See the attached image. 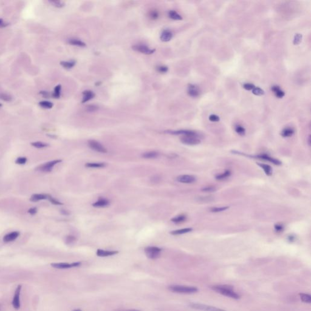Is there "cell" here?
I'll use <instances>...</instances> for the list:
<instances>
[{
    "label": "cell",
    "instance_id": "obj_2",
    "mask_svg": "<svg viewBox=\"0 0 311 311\" xmlns=\"http://www.w3.org/2000/svg\"><path fill=\"white\" fill-rule=\"evenodd\" d=\"M232 152L234 154H240V155H242V156H246L252 157V158L264 160V161L270 162L271 163H272L273 164H274V165H281V163H282L280 161H279L278 159H275L274 157H271V156H270L269 155H268L267 154H261L256 155V156H251V155L246 154L245 153H240V152H235V151H233Z\"/></svg>",
    "mask_w": 311,
    "mask_h": 311
},
{
    "label": "cell",
    "instance_id": "obj_52",
    "mask_svg": "<svg viewBox=\"0 0 311 311\" xmlns=\"http://www.w3.org/2000/svg\"><path fill=\"white\" fill-rule=\"evenodd\" d=\"M97 107L96 106H88V111H90V112H92V111H96L97 109Z\"/></svg>",
    "mask_w": 311,
    "mask_h": 311
},
{
    "label": "cell",
    "instance_id": "obj_56",
    "mask_svg": "<svg viewBox=\"0 0 311 311\" xmlns=\"http://www.w3.org/2000/svg\"><path fill=\"white\" fill-rule=\"evenodd\" d=\"M61 213H62V214L65 215H69V213H68L67 211H66V210H61Z\"/></svg>",
    "mask_w": 311,
    "mask_h": 311
},
{
    "label": "cell",
    "instance_id": "obj_48",
    "mask_svg": "<svg viewBox=\"0 0 311 311\" xmlns=\"http://www.w3.org/2000/svg\"><path fill=\"white\" fill-rule=\"evenodd\" d=\"M209 120L211 122H217L219 121L220 118H219V117L218 116V115H215V114H212L209 116Z\"/></svg>",
    "mask_w": 311,
    "mask_h": 311
},
{
    "label": "cell",
    "instance_id": "obj_29",
    "mask_svg": "<svg viewBox=\"0 0 311 311\" xmlns=\"http://www.w3.org/2000/svg\"><path fill=\"white\" fill-rule=\"evenodd\" d=\"M76 61L74 60H71L68 61H61L60 65L66 69H71L73 68L75 65Z\"/></svg>",
    "mask_w": 311,
    "mask_h": 311
},
{
    "label": "cell",
    "instance_id": "obj_35",
    "mask_svg": "<svg viewBox=\"0 0 311 311\" xmlns=\"http://www.w3.org/2000/svg\"><path fill=\"white\" fill-rule=\"evenodd\" d=\"M49 3H51L52 6H54L56 7L61 8L65 6V3L62 1H59V0H51V1H49Z\"/></svg>",
    "mask_w": 311,
    "mask_h": 311
},
{
    "label": "cell",
    "instance_id": "obj_55",
    "mask_svg": "<svg viewBox=\"0 0 311 311\" xmlns=\"http://www.w3.org/2000/svg\"><path fill=\"white\" fill-rule=\"evenodd\" d=\"M7 24H6L4 23L3 22V20L2 19H0V28L1 27H4V26H6Z\"/></svg>",
    "mask_w": 311,
    "mask_h": 311
},
{
    "label": "cell",
    "instance_id": "obj_12",
    "mask_svg": "<svg viewBox=\"0 0 311 311\" xmlns=\"http://www.w3.org/2000/svg\"><path fill=\"white\" fill-rule=\"evenodd\" d=\"M21 289V286L19 285L16 288V289L15 291V292L14 299H13L12 304H13V306H14V308L15 309H18L20 308V295Z\"/></svg>",
    "mask_w": 311,
    "mask_h": 311
},
{
    "label": "cell",
    "instance_id": "obj_25",
    "mask_svg": "<svg viewBox=\"0 0 311 311\" xmlns=\"http://www.w3.org/2000/svg\"><path fill=\"white\" fill-rule=\"evenodd\" d=\"M159 153L156 152H145L142 154V157L145 159H155L159 156Z\"/></svg>",
    "mask_w": 311,
    "mask_h": 311
},
{
    "label": "cell",
    "instance_id": "obj_5",
    "mask_svg": "<svg viewBox=\"0 0 311 311\" xmlns=\"http://www.w3.org/2000/svg\"><path fill=\"white\" fill-rule=\"evenodd\" d=\"M61 161H62L61 160L57 159V160H54V161H52L50 162H46V163L42 164V165L38 167L36 170L42 172H46V173L51 172L52 170L54 167L55 165H57V163H60Z\"/></svg>",
    "mask_w": 311,
    "mask_h": 311
},
{
    "label": "cell",
    "instance_id": "obj_49",
    "mask_svg": "<svg viewBox=\"0 0 311 311\" xmlns=\"http://www.w3.org/2000/svg\"><path fill=\"white\" fill-rule=\"evenodd\" d=\"M243 88L246 90L250 91V90H254V89L255 88V86L254 85H253V84H251V83H245V84H244Z\"/></svg>",
    "mask_w": 311,
    "mask_h": 311
},
{
    "label": "cell",
    "instance_id": "obj_14",
    "mask_svg": "<svg viewBox=\"0 0 311 311\" xmlns=\"http://www.w3.org/2000/svg\"><path fill=\"white\" fill-rule=\"evenodd\" d=\"M188 94L190 97H197L200 95V89L198 86L195 85H192V84H190L188 86Z\"/></svg>",
    "mask_w": 311,
    "mask_h": 311
},
{
    "label": "cell",
    "instance_id": "obj_13",
    "mask_svg": "<svg viewBox=\"0 0 311 311\" xmlns=\"http://www.w3.org/2000/svg\"><path fill=\"white\" fill-rule=\"evenodd\" d=\"M166 132L173 135H183L184 136H196L198 133L190 130H177V131H167Z\"/></svg>",
    "mask_w": 311,
    "mask_h": 311
},
{
    "label": "cell",
    "instance_id": "obj_18",
    "mask_svg": "<svg viewBox=\"0 0 311 311\" xmlns=\"http://www.w3.org/2000/svg\"><path fill=\"white\" fill-rule=\"evenodd\" d=\"M83 99H82L83 103H86V102L92 99L95 97L94 93L90 90H86L85 91H83Z\"/></svg>",
    "mask_w": 311,
    "mask_h": 311
},
{
    "label": "cell",
    "instance_id": "obj_20",
    "mask_svg": "<svg viewBox=\"0 0 311 311\" xmlns=\"http://www.w3.org/2000/svg\"><path fill=\"white\" fill-rule=\"evenodd\" d=\"M271 90L273 92L275 96H276L277 98L281 99L284 96H285V92H284L283 91H282L280 89V88H279V86L277 85L273 86L272 88H271Z\"/></svg>",
    "mask_w": 311,
    "mask_h": 311
},
{
    "label": "cell",
    "instance_id": "obj_34",
    "mask_svg": "<svg viewBox=\"0 0 311 311\" xmlns=\"http://www.w3.org/2000/svg\"><path fill=\"white\" fill-rule=\"evenodd\" d=\"M300 297L301 301L304 302V303H311V297L309 294H300Z\"/></svg>",
    "mask_w": 311,
    "mask_h": 311
},
{
    "label": "cell",
    "instance_id": "obj_22",
    "mask_svg": "<svg viewBox=\"0 0 311 311\" xmlns=\"http://www.w3.org/2000/svg\"><path fill=\"white\" fill-rule=\"evenodd\" d=\"M48 195L44 194H34L32 195L30 198V201L32 202H37L41 200H44L47 199Z\"/></svg>",
    "mask_w": 311,
    "mask_h": 311
},
{
    "label": "cell",
    "instance_id": "obj_60",
    "mask_svg": "<svg viewBox=\"0 0 311 311\" xmlns=\"http://www.w3.org/2000/svg\"><path fill=\"white\" fill-rule=\"evenodd\" d=\"M1 106H2V104H1V103H0V108H1Z\"/></svg>",
    "mask_w": 311,
    "mask_h": 311
},
{
    "label": "cell",
    "instance_id": "obj_28",
    "mask_svg": "<svg viewBox=\"0 0 311 311\" xmlns=\"http://www.w3.org/2000/svg\"><path fill=\"white\" fill-rule=\"evenodd\" d=\"M68 43L71 45L77 46L79 47H85L86 46V44L82 41L79 40L77 39H70L68 40Z\"/></svg>",
    "mask_w": 311,
    "mask_h": 311
},
{
    "label": "cell",
    "instance_id": "obj_53",
    "mask_svg": "<svg viewBox=\"0 0 311 311\" xmlns=\"http://www.w3.org/2000/svg\"><path fill=\"white\" fill-rule=\"evenodd\" d=\"M287 239L289 242H294L295 239V237L294 236V235H289L287 238Z\"/></svg>",
    "mask_w": 311,
    "mask_h": 311
},
{
    "label": "cell",
    "instance_id": "obj_10",
    "mask_svg": "<svg viewBox=\"0 0 311 311\" xmlns=\"http://www.w3.org/2000/svg\"><path fill=\"white\" fill-rule=\"evenodd\" d=\"M132 49L134 51H136L137 52H139L142 54H146V55H150L152 54L155 52V49H151L147 46L142 45V44H139V45H135L132 46Z\"/></svg>",
    "mask_w": 311,
    "mask_h": 311
},
{
    "label": "cell",
    "instance_id": "obj_6",
    "mask_svg": "<svg viewBox=\"0 0 311 311\" xmlns=\"http://www.w3.org/2000/svg\"><path fill=\"white\" fill-rule=\"evenodd\" d=\"M181 141L183 144L188 145H196L201 143L198 135L184 136L181 138Z\"/></svg>",
    "mask_w": 311,
    "mask_h": 311
},
{
    "label": "cell",
    "instance_id": "obj_32",
    "mask_svg": "<svg viewBox=\"0 0 311 311\" xmlns=\"http://www.w3.org/2000/svg\"><path fill=\"white\" fill-rule=\"evenodd\" d=\"M31 145H32L33 146H34V147L37 148H44L47 147V146H49L47 144L44 143V142H32V143H31Z\"/></svg>",
    "mask_w": 311,
    "mask_h": 311
},
{
    "label": "cell",
    "instance_id": "obj_9",
    "mask_svg": "<svg viewBox=\"0 0 311 311\" xmlns=\"http://www.w3.org/2000/svg\"><path fill=\"white\" fill-rule=\"evenodd\" d=\"M82 264L80 262H76V263H72L71 264L66 263H52L51 264V266L55 269H69L75 267H78Z\"/></svg>",
    "mask_w": 311,
    "mask_h": 311
},
{
    "label": "cell",
    "instance_id": "obj_23",
    "mask_svg": "<svg viewBox=\"0 0 311 311\" xmlns=\"http://www.w3.org/2000/svg\"><path fill=\"white\" fill-rule=\"evenodd\" d=\"M258 165L260 166L263 169L265 173V174L268 176H271L272 174V168L269 165L265 163H257Z\"/></svg>",
    "mask_w": 311,
    "mask_h": 311
},
{
    "label": "cell",
    "instance_id": "obj_54",
    "mask_svg": "<svg viewBox=\"0 0 311 311\" xmlns=\"http://www.w3.org/2000/svg\"><path fill=\"white\" fill-rule=\"evenodd\" d=\"M40 93V94L42 95V96H43V97H47L49 96V94H48V92H46V91H41Z\"/></svg>",
    "mask_w": 311,
    "mask_h": 311
},
{
    "label": "cell",
    "instance_id": "obj_43",
    "mask_svg": "<svg viewBox=\"0 0 311 311\" xmlns=\"http://www.w3.org/2000/svg\"><path fill=\"white\" fill-rule=\"evenodd\" d=\"M0 99L5 101H11L12 100V97L9 94H4V93H1L0 94Z\"/></svg>",
    "mask_w": 311,
    "mask_h": 311
},
{
    "label": "cell",
    "instance_id": "obj_31",
    "mask_svg": "<svg viewBox=\"0 0 311 311\" xmlns=\"http://www.w3.org/2000/svg\"><path fill=\"white\" fill-rule=\"evenodd\" d=\"M231 175V171L230 170H226L224 173H221V174L217 175L216 176V179L217 180H224L227 178H228Z\"/></svg>",
    "mask_w": 311,
    "mask_h": 311
},
{
    "label": "cell",
    "instance_id": "obj_40",
    "mask_svg": "<svg viewBox=\"0 0 311 311\" xmlns=\"http://www.w3.org/2000/svg\"><path fill=\"white\" fill-rule=\"evenodd\" d=\"M252 93L255 96H263L264 94V91L259 87H255L252 90Z\"/></svg>",
    "mask_w": 311,
    "mask_h": 311
},
{
    "label": "cell",
    "instance_id": "obj_45",
    "mask_svg": "<svg viewBox=\"0 0 311 311\" xmlns=\"http://www.w3.org/2000/svg\"><path fill=\"white\" fill-rule=\"evenodd\" d=\"M76 241V238L72 235H69L65 238V242L67 244H71Z\"/></svg>",
    "mask_w": 311,
    "mask_h": 311
},
{
    "label": "cell",
    "instance_id": "obj_57",
    "mask_svg": "<svg viewBox=\"0 0 311 311\" xmlns=\"http://www.w3.org/2000/svg\"><path fill=\"white\" fill-rule=\"evenodd\" d=\"M116 311H140L139 310H136V309H131V310H116Z\"/></svg>",
    "mask_w": 311,
    "mask_h": 311
},
{
    "label": "cell",
    "instance_id": "obj_8",
    "mask_svg": "<svg viewBox=\"0 0 311 311\" xmlns=\"http://www.w3.org/2000/svg\"><path fill=\"white\" fill-rule=\"evenodd\" d=\"M88 146L92 150L96 151L97 152L101 153H106L107 150L106 148L102 145L99 142L94 140H91L88 141Z\"/></svg>",
    "mask_w": 311,
    "mask_h": 311
},
{
    "label": "cell",
    "instance_id": "obj_1",
    "mask_svg": "<svg viewBox=\"0 0 311 311\" xmlns=\"http://www.w3.org/2000/svg\"><path fill=\"white\" fill-rule=\"evenodd\" d=\"M213 290L215 291L216 292L219 293L221 295H223L227 297H229L232 298L233 299H239L240 298V296L238 294H237L236 292H235L233 291V289L232 286H227V285H223V286H214L211 287Z\"/></svg>",
    "mask_w": 311,
    "mask_h": 311
},
{
    "label": "cell",
    "instance_id": "obj_46",
    "mask_svg": "<svg viewBox=\"0 0 311 311\" xmlns=\"http://www.w3.org/2000/svg\"><path fill=\"white\" fill-rule=\"evenodd\" d=\"M26 162H27V158L26 157H19L15 161V163L16 164H19V165H24Z\"/></svg>",
    "mask_w": 311,
    "mask_h": 311
},
{
    "label": "cell",
    "instance_id": "obj_16",
    "mask_svg": "<svg viewBox=\"0 0 311 311\" xmlns=\"http://www.w3.org/2000/svg\"><path fill=\"white\" fill-rule=\"evenodd\" d=\"M119 253L118 251L115 250H104L102 249H98L97 250L96 254L98 256L100 257H106L109 256H113L116 255Z\"/></svg>",
    "mask_w": 311,
    "mask_h": 311
},
{
    "label": "cell",
    "instance_id": "obj_30",
    "mask_svg": "<svg viewBox=\"0 0 311 311\" xmlns=\"http://www.w3.org/2000/svg\"><path fill=\"white\" fill-rule=\"evenodd\" d=\"M168 16L171 19L173 20H183V17H182L178 13L176 12L175 11H171L168 13Z\"/></svg>",
    "mask_w": 311,
    "mask_h": 311
},
{
    "label": "cell",
    "instance_id": "obj_47",
    "mask_svg": "<svg viewBox=\"0 0 311 311\" xmlns=\"http://www.w3.org/2000/svg\"><path fill=\"white\" fill-rule=\"evenodd\" d=\"M149 15H150V17L152 20H156L157 18L159 17V13L157 11H156V10L153 11H153H152L150 12Z\"/></svg>",
    "mask_w": 311,
    "mask_h": 311
},
{
    "label": "cell",
    "instance_id": "obj_26",
    "mask_svg": "<svg viewBox=\"0 0 311 311\" xmlns=\"http://www.w3.org/2000/svg\"><path fill=\"white\" fill-rule=\"evenodd\" d=\"M192 230H193V229H192V228H185V229H182L173 230V231H172V232H170V233H171V235H183V234H185V233H188V232H192Z\"/></svg>",
    "mask_w": 311,
    "mask_h": 311
},
{
    "label": "cell",
    "instance_id": "obj_42",
    "mask_svg": "<svg viewBox=\"0 0 311 311\" xmlns=\"http://www.w3.org/2000/svg\"><path fill=\"white\" fill-rule=\"evenodd\" d=\"M274 229H275V231L277 233H281L283 232V230L284 229V226L283 225V224H280V223H278V224H275L274 225Z\"/></svg>",
    "mask_w": 311,
    "mask_h": 311
},
{
    "label": "cell",
    "instance_id": "obj_37",
    "mask_svg": "<svg viewBox=\"0 0 311 311\" xmlns=\"http://www.w3.org/2000/svg\"><path fill=\"white\" fill-rule=\"evenodd\" d=\"M61 89V85H57V86H55V89H54V93H53V94H52V96L54 97V98H55V99H59V97H60Z\"/></svg>",
    "mask_w": 311,
    "mask_h": 311
},
{
    "label": "cell",
    "instance_id": "obj_50",
    "mask_svg": "<svg viewBox=\"0 0 311 311\" xmlns=\"http://www.w3.org/2000/svg\"><path fill=\"white\" fill-rule=\"evenodd\" d=\"M157 71H159V72L166 73L168 71V67H167V66H159L157 68Z\"/></svg>",
    "mask_w": 311,
    "mask_h": 311
},
{
    "label": "cell",
    "instance_id": "obj_11",
    "mask_svg": "<svg viewBox=\"0 0 311 311\" xmlns=\"http://www.w3.org/2000/svg\"><path fill=\"white\" fill-rule=\"evenodd\" d=\"M177 181L181 183L192 184L196 181V177L192 175H181L177 177Z\"/></svg>",
    "mask_w": 311,
    "mask_h": 311
},
{
    "label": "cell",
    "instance_id": "obj_7",
    "mask_svg": "<svg viewBox=\"0 0 311 311\" xmlns=\"http://www.w3.org/2000/svg\"><path fill=\"white\" fill-rule=\"evenodd\" d=\"M190 307L194 309L201 310L204 311H225L224 309L217 308L216 307H213V306H208V305L202 304H198V303L190 304Z\"/></svg>",
    "mask_w": 311,
    "mask_h": 311
},
{
    "label": "cell",
    "instance_id": "obj_58",
    "mask_svg": "<svg viewBox=\"0 0 311 311\" xmlns=\"http://www.w3.org/2000/svg\"><path fill=\"white\" fill-rule=\"evenodd\" d=\"M308 144L309 145H310V136H309L308 137Z\"/></svg>",
    "mask_w": 311,
    "mask_h": 311
},
{
    "label": "cell",
    "instance_id": "obj_59",
    "mask_svg": "<svg viewBox=\"0 0 311 311\" xmlns=\"http://www.w3.org/2000/svg\"><path fill=\"white\" fill-rule=\"evenodd\" d=\"M72 311H82V310H81L80 309H75V310H72Z\"/></svg>",
    "mask_w": 311,
    "mask_h": 311
},
{
    "label": "cell",
    "instance_id": "obj_17",
    "mask_svg": "<svg viewBox=\"0 0 311 311\" xmlns=\"http://www.w3.org/2000/svg\"><path fill=\"white\" fill-rule=\"evenodd\" d=\"M173 37V33L169 30H164L162 32L161 37V41L163 42H168L170 41Z\"/></svg>",
    "mask_w": 311,
    "mask_h": 311
},
{
    "label": "cell",
    "instance_id": "obj_24",
    "mask_svg": "<svg viewBox=\"0 0 311 311\" xmlns=\"http://www.w3.org/2000/svg\"><path fill=\"white\" fill-rule=\"evenodd\" d=\"M106 163L104 162H88L85 164V166L88 168H103L106 166Z\"/></svg>",
    "mask_w": 311,
    "mask_h": 311
},
{
    "label": "cell",
    "instance_id": "obj_51",
    "mask_svg": "<svg viewBox=\"0 0 311 311\" xmlns=\"http://www.w3.org/2000/svg\"><path fill=\"white\" fill-rule=\"evenodd\" d=\"M37 208L36 207H33V208H30V209L28 210V213H29V214H30L31 215H34L37 213Z\"/></svg>",
    "mask_w": 311,
    "mask_h": 311
},
{
    "label": "cell",
    "instance_id": "obj_4",
    "mask_svg": "<svg viewBox=\"0 0 311 311\" xmlns=\"http://www.w3.org/2000/svg\"><path fill=\"white\" fill-rule=\"evenodd\" d=\"M145 253L148 258L152 260L157 259L161 255L162 249L155 246H149L145 248Z\"/></svg>",
    "mask_w": 311,
    "mask_h": 311
},
{
    "label": "cell",
    "instance_id": "obj_33",
    "mask_svg": "<svg viewBox=\"0 0 311 311\" xmlns=\"http://www.w3.org/2000/svg\"><path fill=\"white\" fill-rule=\"evenodd\" d=\"M39 105L41 107L46 109H51L53 107V103L49 101H42L39 102Z\"/></svg>",
    "mask_w": 311,
    "mask_h": 311
},
{
    "label": "cell",
    "instance_id": "obj_44",
    "mask_svg": "<svg viewBox=\"0 0 311 311\" xmlns=\"http://www.w3.org/2000/svg\"><path fill=\"white\" fill-rule=\"evenodd\" d=\"M47 199H49V201L52 204H54V205H57V206L63 205V203H61V202L58 201V200H57L56 199L52 197L51 196H50V195H48Z\"/></svg>",
    "mask_w": 311,
    "mask_h": 311
},
{
    "label": "cell",
    "instance_id": "obj_15",
    "mask_svg": "<svg viewBox=\"0 0 311 311\" xmlns=\"http://www.w3.org/2000/svg\"><path fill=\"white\" fill-rule=\"evenodd\" d=\"M20 233L18 232H12L6 235L3 238V241L5 242H9L15 240L19 237Z\"/></svg>",
    "mask_w": 311,
    "mask_h": 311
},
{
    "label": "cell",
    "instance_id": "obj_38",
    "mask_svg": "<svg viewBox=\"0 0 311 311\" xmlns=\"http://www.w3.org/2000/svg\"><path fill=\"white\" fill-rule=\"evenodd\" d=\"M229 208V207H228V206L219 207H213V208H210V211H211L212 212H213V213L222 212H224V211H225V210H227Z\"/></svg>",
    "mask_w": 311,
    "mask_h": 311
},
{
    "label": "cell",
    "instance_id": "obj_3",
    "mask_svg": "<svg viewBox=\"0 0 311 311\" xmlns=\"http://www.w3.org/2000/svg\"><path fill=\"white\" fill-rule=\"evenodd\" d=\"M168 289L171 292L180 294H193L198 291V288L193 286H186L181 285H171L168 286Z\"/></svg>",
    "mask_w": 311,
    "mask_h": 311
},
{
    "label": "cell",
    "instance_id": "obj_39",
    "mask_svg": "<svg viewBox=\"0 0 311 311\" xmlns=\"http://www.w3.org/2000/svg\"><path fill=\"white\" fill-rule=\"evenodd\" d=\"M201 190L202 191V192H207V193H212V192H215L216 191V188L215 186H212V185H209V186H204V187H203Z\"/></svg>",
    "mask_w": 311,
    "mask_h": 311
},
{
    "label": "cell",
    "instance_id": "obj_27",
    "mask_svg": "<svg viewBox=\"0 0 311 311\" xmlns=\"http://www.w3.org/2000/svg\"><path fill=\"white\" fill-rule=\"evenodd\" d=\"M186 217L184 215H179L178 216H176L173 217L171 219V221L175 224H179L184 223V222L186 220Z\"/></svg>",
    "mask_w": 311,
    "mask_h": 311
},
{
    "label": "cell",
    "instance_id": "obj_36",
    "mask_svg": "<svg viewBox=\"0 0 311 311\" xmlns=\"http://www.w3.org/2000/svg\"><path fill=\"white\" fill-rule=\"evenodd\" d=\"M235 130L237 134L240 136H244L246 134V129L241 125H237L235 128Z\"/></svg>",
    "mask_w": 311,
    "mask_h": 311
},
{
    "label": "cell",
    "instance_id": "obj_21",
    "mask_svg": "<svg viewBox=\"0 0 311 311\" xmlns=\"http://www.w3.org/2000/svg\"><path fill=\"white\" fill-rule=\"evenodd\" d=\"M295 130L292 128L287 127L284 128L281 132V135L283 137H289L294 134Z\"/></svg>",
    "mask_w": 311,
    "mask_h": 311
},
{
    "label": "cell",
    "instance_id": "obj_41",
    "mask_svg": "<svg viewBox=\"0 0 311 311\" xmlns=\"http://www.w3.org/2000/svg\"><path fill=\"white\" fill-rule=\"evenodd\" d=\"M302 37H303V36H302L301 34H295L294 38V42H293V43H294V45H298V44H299L301 43L302 40Z\"/></svg>",
    "mask_w": 311,
    "mask_h": 311
},
{
    "label": "cell",
    "instance_id": "obj_19",
    "mask_svg": "<svg viewBox=\"0 0 311 311\" xmlns=\"http://www.w3.org/2000/svg\"><path fill=\"white\" fill-rule=\"evenodd\" d=\"M109 204L108 200L105 198H100L98 201L92 204V206L94 207H105Z\"/></svg>",
    "mask_w": 311,
    "mask_h": 311
}]
</instances>
